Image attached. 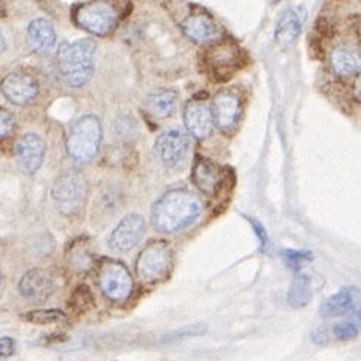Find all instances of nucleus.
<instances>
[{
  "instance_id": "12",
  "label": "nucleus",
  "mask_w": 361,
  "mask_h": 361,
  "mask_svg": "<svg viewBox=\"0 0 361 361\" xmlns=\"http://www.w3.org/2000/svg\"><path fill=\"white\" fill-rule=\"evenodd\" d=\"M0 89H2L5 98L16 105L32 104L39 92L36 80L24 72H12L6 75L0 84Z\"/></svg>"
},
{
  "instance_id": "8",
  "label": "nucleus",
  "mask_w": 361,
  "mask_h": 361,
  "mask_svg": "<svg viewBox=\"0 0 361 361\" xmlns=\"http://www.w3.org/2000/svg\"><path fill=\"white\" fill-rule=\"evenodd\" d=\"M204 60H206L213 77L228 80L242 66L243 57L242 50L237 44L231 41H221L209 48Z\"/></svg>"
},
{
  "instance_id": "26",
  "label": "nucleus",
  "mask_w": 361,
  "mask_h": 361,
  "mask_svg": "<svg viewBox=\"0 0 361 361\" xmlns=\"http://www.w3.org/2000/svg\"><path fill=\"white\" fill-rule=\"evenodd\" d=\"M358 326H355L354 322H339L334 324L333 327V334L339 341H353L358 336Z\"/></svg>"
},
{
  "instance_id": "17",
  "label": "nucleus",
  "mask_w": 361,
  "mask_h": 361,
  "mask_svg": "<svg viewBox=\"0 0 361 361\" xmlns=\"http://www.w3.org/2000/svg\"><path fill=\"white\" fill-rule=\"evenodd\" d=\"M192 178H194V183L202 194L210 197L219 190L224 182V174L221 168L214 162L198 158L194 165V171H192Z\"/></svg>"
},
{
  "instance_id": "15",
  "label": "nucleus",
  "mask_w": 361,
  "mask_h": 361,
  "mask_svg": "<svg viewBox=\"0 0 361 361\" xmlns=\"http://www.w3.org/2000/svg\"><path fill=\"white\" fill-rule=\"evenodd\" d=\"M20 293L30 302H44L54 291L51 274L42 269H33L23 276L20 281Z\"/></svg>"
},
{
  "instance_id": "25",
  "label": "nucleus",
  "mask_w": 361,
  "mask_h": 361,
  "mask_svg": "<svg viewBox=\"0 0 361 361\" xmlns=\"http://www.w3.org/2000/svg\"><path fill=\"white\" fill-rule=\"evenodd\" d=\"M93 303H94V297H93L92 291L89 290V286H86V285H80L71 298L72 307H74L77 312H81V314L92 309Z\"/></svg>"
},
{
  "instance_id": "6",
  "label": "nucleus",
  "mask_w": 361,
  "mask_h": 361,
  "mask_svg": "<svg viewBox=\"0 0 361 361\" xmlns=\"http://www.w3.org/2000/svg\"><path fill=\"white\" fill-rule=\"evenodd\" d=\"M173 266V252L164 240H153L137 258V274L146 283H156L166 278Z\"/></svg>"
},
{
  "instance_id": "30",
  "label": "nucleus",
  "mask_w": 361,
  "mask_h": 361,
  "mask_svg": "<svg viewBox=\"0 0 361 361\" xmlns=\"http://www.w3.org/2000/svg\"><path fill=\"white\" fill-rule=\"evenodd\" d=\"M250 224L254 225V228H255V233H257V235H258V238H259V242H261V249L266 250V247H267V245H269V237H267L266 230H264V226H262L261 224H258V222L254 221V219H250Z\"/></svg>"
},
{
  "instance_id": "1",
  "label": "nucleus",
  "mask_w": 361,
  "mask_h": 361,
  "mask_svg": "<svg viewBox=\"0 0 361 361\" xmlns=\"http://www.w3.org/2000/svg\"><path fill=\"white\" fill-rule=\"evenodd\" d=\"M202 210L200 198L186 189H171L153 204L152 224L156 230L174 234L195 222Z\"/></svg>"
},
{
  "instance_id": "28",
  "label": "nucleus",
  "mask_w": 361,
  "mask_h": 361,
  "mask_svg": "<svg viewBox=\"0 0 361 361\" xmlns=\"http://www.w3.org/2000/svg\"><path fill=\"white\" fill-rule=\"evenodd\" d=\"M14 129V116L6 110H0V138L8 137Z\"/></svg>"
},
{
  "instance_id": "20",
  "label": "nucleus",
  "mask_w": 361,
  "mask_h": 361,
  "mask_svg": "<svg viewBox=\"0 0 361 361\" xmlns=\"http://www.w3.org/2000/svg\"><path fill=\"white\" fill-rule=\"evenodd\" d=\"M27 36H29L30 47L39 54L51 53L57 42L54 26L45 18L33 20L29 26Z\"/></svg>"
},
{
  "instance_id": "21",
  "label": "nucleus",
  "mask_w": 361,
  "mask_h": 361,
  "mask_svg": "<svg viewBox=\"0 0 361 361\" xmlns=\"http://www.w3.org/2000/svg\"><path fill=\"white\" fill-rule=\"evenodd\" d=\"M330 65L336 75L351 77L360 71V57L348 48H334L330 54Z\"/></svg>"
},
{
  "instance_id": "23",
  "label": "nucleus",
  "mask_w": 361,
  "mask_h": 361,
  "mask_svg": "<svg viewBox=\"0 0 361 361\" xmlns=\"http://www.w3.org/2000/svg\"><path fill=\"white\" fill-rule=\"evenodd\" d=\"M312 298V283L306 274L298 273L288 293V302L294 309L305 307Z\"/></svg>"
},
{
  "instance_id": "4",
  "label": "nucleus",
  "mask_w": 361,
  "mask_h": 361,
  "mask_svg": "<svg viewBox=\"0 0 361 361\" xmlns=\"http://www.w3.org/2000/svg\"><path fill=\"white\" fill-rule=\"evenodd\" d=\"M53 200L57 210L65 216L78 214L87 202L89 185L81 173L69 171L57 178L53 186Z\"/></svg>"
},
{
  "instance_id": "16",
  "label": "nucleus",
  "mask_w": 361,
  "mask_h": 361,
  "mask_svg": "<svg viewBox=\"0 0 361 361\" xmlns=\"http://www.w3.org/2000/svg\"><path fill=\"white\" fill-rule=\"evenodd\" d=\"M360 310V291L355 286L342 288V290L329 297L319 307L322 317H341L348 315L351 312Z\"/></svg>"
},
{
  "instance_id": "3",
  "label": "nucleus",
  "mask_w": 361,
  "mask_h": 361,
  "mask_svg": "<svg viewBox=\"0 0 361 361\" xmlns=\"http://www.w3.org/2000/svg\"><path fill=\"white\" fill-rule=\"evenodd\" d=\"M102 141V125L96 116H84L72 126L66 138V152L77 164H89L96 158Z\"/></svg>"
},
{
  "instance_id": "22",
  "label": "nucleus",
  "mask_w": 361,
  "mask_h": 361,
  "mask_svg": "<svg viewBox=\"0 0 361 361\" xmlns=\"http://www.w3.org/2000/svg\"><path fill=\"white\" fill-rule=\"evenodd\" d=\"M149 110L161 118L170 117L177 108V93L173 90H159L149 96Z\"/></svg>"
},
{
  "instance_id": "18",
  "label": "nucleus",
  "mask_w": 361,
  "mask_h": 361,
  "mask_svg": "<svg viewBox=\"0 0 361 361\" xmlns=\"http://www.w3.org/2000/svg\"><path fill=\"white\" fill-rule=\"evenodd\" d=\"M182 29L189 39L197 44H209L218 39L219 29L207 14L189 16L183 23Z\"/></svg>"
},
{
  "instance_id": "32",
  "label": "nucleus",
  "mask_w": 361,
  "mask_h": 361,
  "mask_svg": "<svg viewBox=\"0 0 361 361\" xmlns=\"http://www.w3.org/2000/svg\"><path fill=\"white\" fill-rule=\"evenodd\" d=\"M273 2H274V4H278V2H279V0H273Z\"/></svg>"
},
{
  "instance_id": "19",
  "label": "nucleus",
  "mask_w": 361,
  "mask_h": 361,
  "mask_svg": "<svg viewBox=\"0 0 361 361\" xmlns=\"http://www.w3.org/2000/svg\"><path fill=\"white\" fill-rule=\"evenodd\" d=\"M305 14H302V8H291L279 18L274 29V38L281 47H291L298 35L302 33Z\"/></svg>"
},
{
  "instance_id": "9",
  "label": "nucleus",
  "mask_w": 361,
  "mask_h": 361,
  "mask_svg": "<svg viewBox=\"0 0 361 361\" xmlns=\"http://www.w3.org/2000/svg\"><path fill=\"white\" fill-rule=\"evenodd\" d=\"M190 150V137L180 129H170L156 140L154 152L159 161L168 166L174 168L183 164Z\"/></svg>"
},
{
  "instance_id": "24",
  "label": "nucleus",
  "mask_w": 361,
  "mask_h": 361,
  "mask_svg": "<svg viewBox=\"0 0 361 361\" xmlns=\"http://www.w3.org/2000/svg\"><path fill=\"white\" fill-rule=\"evenodd\" d=\"M27 322L36 324V326H50V324H60L66 321V314L57 309H44L33 310L23 317Z\"/></svg>"
},
{
  "instance_id": "27",
  "label": "nucleus",
  "mask_w": 361,
  "mask_h": 361,
  "mask_svg": "<svg viewBox=\"0 0 361 361\" xmlns=\"http://www.w3.org/2000/svg\"><path fill=\"white\" fill-rule=\"evenodd\" d=\"M283 255H285V259L288 261V264H290L293 269H298L300 266H302V262L312 259V252L285 250Z\"/></svg>"
},
{
  "instance_id": "10",
  "label": "nucleus",
  "mask_w": 361,
  "mask_h": 361,
  "mask_svg": "<svg viewBox=\"0 0 361 361\" xmlns=\"http://www.w3.org/2000/svg\"><path fill=\"white\" fill-rule=\"evenodd\" d=\"M146 234V221L142 216L132 213L125 216V218L117 224L114 231L108 238V246L111 250L118 252V254H125L134 249L141 238Z\"/></svg>"
},
{
  "instance_id": "11",
  "label": "nucleus",
  "mask_w": 361,
  "mask_h": 361,
  "mask_svg": "<svg viewBox=\"0 0 361 361\" xmlns=\"http://www.w3.org/2000/svg\"><path fill=\"white\" fill-rule=\"evenodd\" d=\"M240 113H242V102L240 98L230 90H222L214 96L212 105L213 125L218 126L222 132H230L235 128Z\"/></svg>"
},
{
  "instance_id": "5",
  "label": "nucleus",
  "mask_w": 361,
  "mask_h": 361,
  "mask_svg": "<svg viewBox=\"0 0 361 361\" xmlns=\"http://www.w3.org/2000/svg\"><path fill=\"white\" fill-rule=\"evenodd\" d=\"M75 23L81 29L96 35L108 36L118 26V11L106 0H93V2L78 6L74 16Z\"/></svg>"
},
{
  "instance_id": "31",
  "label": "nucleus",
  "mask_w": 361,
  "mask_h": 361,
  "mask_svg": "<svg viewBox=\"0 0 361 361\" xmlns=\"http://www.w3.org/2000/svg\"><path fill=\"white\" fill-rule=\"evenodd\" d=\"M5 50H6V39H5L4 33L0 32V54H2Z\"/></svg>"
},
{
  "instance_id": "7",
  "label": "nucleus",
  "mask_w": 361,
  "mask_h": 361,
  "mask_svg": "<svg viewBox=\"0 0 361 361\" xmlns=\"http://www.w3.org/2000/svg\"><path fill=\"white\" fill-rule=\"evenodd\" d=\"M98 282L104 295L116 303L125 302L134 288V281H132L129 270L122 262L114 259H106L101 264Z\"/></svg>"
},
{
  "instance_id": "2",
  "label": "nucleus",
  "mask_w": 361,
  "mask_h": 361,
  "mask_svg": "<svg viewBox=\"0 0 361 361\" xmlns=\"http://www.w3.org/2000/svg\"><path fill=\"white\" fill-rule=\"evenodd\" d=\"M96 44L92 39L65 42L59 48V69L71 87H82L94 71Z\"/></svg>"
},
{
  "instance_id": "13",
  "label": "nucleus",
  "mask_w": 361,
  "mask_h": 361,
  "mask_svg": "<svg viewBox=\"0 0 361 361\" xmlns=\"http://www.w3.org/2000/svg\"><path fill=\"white\" fill-rule=\"evenodd\" d=\"M185 126L189 134L197 140H206L212 135L213 116L212 108L206 101L194 99L185 108Z\"/></svg>"
},
{
  "instance_id": "29",
  "label": "nucleus",
  "mask_w": 361,
  "mask_h": 361,
  "mask_svg": "<svg viewBox=\"0 0 361 361\" xmlns=\"http://www.w3.org/2000/svg\"><path fill=\"white\" fill-rule=\"evenodd\" d=\"M16 353V342L11 338H0V358L11 357Z\"/></svg>"
},
{
  "instance_id": "14",
  "label": "nucleus",
  "mask_w": 361,
  "mask_h": 361,
  "mask_svg": "<svg viewBox=\"0 0 361 361\" xmlns=\"http://www.w3.org/2000/svg\"><path fill=\"white\" fill-rule=\"evenodd\" d=\"M45 156V141L38 134L23 135L17 146V159L23 173L35 174L39 170Z\"/></svg>"
}]
</instances>
